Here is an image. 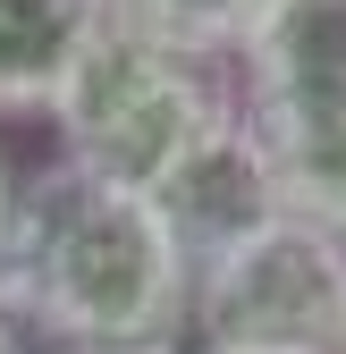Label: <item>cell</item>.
Returning a JSON list of instances; mask_svg holds the SVG:
<instances>
[{
	"label": "cell",
	"mask_w": 346,
	"mask_h": 354,
	"mask_svg": "<svg viewBox=\"0 0 346 354\" xmlns=\"http://www.w3.org/2000/svg\"><path fill=\"white\" fill-rule=\"evenodd\" d=\"M186 261L169 253L144 194L68 160L26 177L0 228V313L60 354H127L186 337Z\"/></svg>",
	"instance_id": "cell-1"
},
{
	"label": "cell",
	"mask_w": 346,
	"mask_h": 354,
	"mask_svg": "<svg viewBox=\"0 0 346 354\" xmlns=\"http://www.w3.org/2000/svg\"><path fill=\"white\" fill-rule=\"evenodd\" d=\"M42 118L60 127L68 169L102 177V186H127V194H152L194 144H211L237 118V93H228L220 59L169 51V42L136 34L127 17H110L76 51V68L60 76Z\"/></svg>",
	"instance_id": "cell-2"
},
{
	"label": "cell",
	"mask_w": 346,
	"mask_h": 354,
	"mask_svg": "<svg viewBox=\"0 0 346 354\" xmlns=\"http://www.w3.org/2000/svg\"><path fill=\"white\" fill-rule=\"evenodd\" d=\"M186 329L203 346H295L338 354L346 329V236L313 219H271L262 236L220 253L186 295Z\"/></svg>",
	"instance_id": "cell-3"
},
{
	"label": "cell",
	"mask_w": 346,
	"mask_h": 354,
	"mask_svg": "<svg viewBox=\"0 0 346 354\" xmlns=\"http://www.w3.org/2000/svg\"><path fill=\"white\" fill-rule=\"evenodd\" d=\"M144 203L161 219L169 253L186 261V279H203L220 253H237L245 236H262L271 219H279V194H271V177H262V160H253V144H245L237 118L211 144H194Z\"/></svg>",
	"instance_id": "cell-4"
},
{
	"label": "cell",
	"mask_w": 346,
	"mask_h": 354,
	"mask_svg": "<svg viewBox=\"0 0 346 354\" xmlns=\"http://www.w3.org/2000/svg\"><path fill=\"white\" fill-rule=\"evenodd\" d=\"M237 127H245L253 160H262L271 194H279V219H313V228L346 236V110L237 93Z\"/></svg>",
	"instance_id": "cell-5"
},
{
	"label": "cell",
	"mask_w": 346,
	"mask_h": 354,
	"mask_svg": "<svg viewBox=\"0 0 346 354\" xmlns=\"http://www.w3.org/2000/svg\"><path fill=\"white\" fill-rule=\"evenodd\" d=\"M237 59H245V102L346 110V0H271Z\"/></svg>",
	"instance_id": "cell-6"
},
{
	"label": "cell",
	"mask_w": 346,
	"mask_h": 354,
	"mask_svg": "<svg viewBox=\"0 0 346 354\" xmlns=\"http://www.w3.org/2000/svg\"><path fill=\"white\" fill-rule=\"evenodd\" d=\"M110 26V0H0V118L51 110L76 51Z\"/></svg>",
	"instance_id": "cell-7"
},
{
	"label": "cell",
	"mask_w": 346,
	"mask_h": 354,
	"mask_svg": "<svg viewBox=\"0 0 346 354\" xmlns=\"http://www.w3.org/2000/svg\"><path fill=\"white\" fill-rule=\"evenodd\" d=\"M271 0H110V17H127L136 34L169 42V51H194V59H220L245 51V34L262 26Z\"/></svg>",
	"instance_id": "cell-8"
},
{
	"label": "cell",
	"mask_w": 346,
	"mask_h": 354,
	"mask_svg": "<svg viewBox=\"0 0 346 354\" xmlns=\"http://www.w3.org/2000/svg\"><path fill=\"white\" fill-rule=\"evenodd\" d=\"M9 203H17V169H9V152H0V228H9Z\"/></svg>",
	"instance_id": "cell-9"
},
{
	"label": "cell",
	"mask_w": 346,
	"mask_h": 354,
	"mask_svg": "<svg viewBox=\"0 0 346 354\" xmlns=\"http://www.w3.org/2000/svg\"><path fill=\"white\" fill-rule=\"evenodd\" d=\"M194 354H295V346H194Z\"/></svg>",
	"instance_id": "cell-10"
},
{
	"label": "cell",
	"mask_w": 346,
	"mask_h": 354,
	"mask_svg": "<svg viewBox=\"0 0 346 354\" xmlns=\"http://www.w3.org/2000/svg\"><path fill=\"white\" fill-rule=\"evenodd\" d=\"M0 354H26V346H17V329H9V313H0Z\"/></svg>",
	"instance_id": "cell-11"
},
{
	"label": "cell",
	"mask_w": 346,
	"mask_h": 354,
	"mask_svg": "<svg viewBox=\"0 0 346 354\" xmlns=\"http://www.w3.org/2000/svg\"><path fill=\"white\" fill-rule=\"evenodd\" d=\"M127 354H186V346H127Z\"/></svg>",
	"instance_id": "cell-12"
},
{
	"label": "cell",
	"mask_w": 346,
	"mask_h": 354,
	"mask_svg": "<svg viewBox=\"0 0 346 354\" xmlns=\"http://www.w3.org/2000/svg\"><path fill=\"white\" fill-rule=\"evenodd\" d=\"M338 354H346V329H338Z\"/></svg>",
	"instance_id": "cell-13"
}]
</instances>
